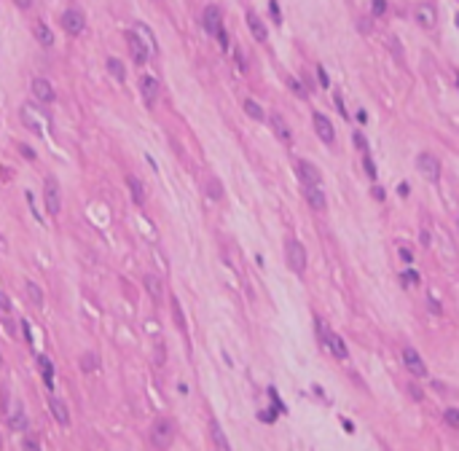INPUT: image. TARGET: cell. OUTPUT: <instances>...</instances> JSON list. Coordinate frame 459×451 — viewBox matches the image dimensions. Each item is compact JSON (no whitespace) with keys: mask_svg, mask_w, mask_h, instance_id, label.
Wrapping results in <instances>:
<instances>
[{"mask_svg":"<svg viewBox=\"0 0 459 451\" xmlns=\"http://www.w3.org/2000/svg\"><path fill=\"white\" fill-rule=\"evenodd\" d=\"M363 167H365V172H368V178L371 180H376V164H374V159L365 153V159H363Z\"/></svg>","mask_w":459,"mask_h":451,"instance_id":"8d00e7d4","label":"cell"},{"mask_svg":"<svg viewBox=\"0 0 459 451\" xmlns=\"http://www.w3.org/2000/svg\"><path fill=\"white\" fill-rule=\"evenodd\" d=\"M398 193H400V196H408V186H405V183H400V188H398Z\"/></svg>","mask_w":459,"mask_h":451,"instance_id":"680465c9","label":"cell"},{"mask_svg":"<svg viewBox=\"0 0 459 451\" xmlns=\"http://www.w3.org/2000/svg\"><path fill=\"white\" fill-rule=\"evenodd\" d=\"M108 70H110V76L116 78V81H126V67L121 59H116V56H108Z\"/></svg>","mask_w":459,"mask_h":451,"instance_id":"d4e9b609","label":"cell"},{"mask_svg":"<svg viewBox=\"0 0 459 451\" xmlns=\"http://www.w3.org/2000/svg\"><path fill=\"white\" fill-rule=\"evenodd\" d=\"M59 25L65 27V32H70V35H81L86 30V16L78 8H67L65 14L59 16Z\"/></svg>","mask_w":459,"mask_h":451,"instance_id":"52a82bcc","label":"cell"},{"mask_svg":"<svg viewBox=\"0 0 459 451\" xmlns=\"http://www.w3.org/2000/svg\"><path fill=\"white\" fill-rule=\"evenodd\" d=\"M403 282H411V285H419V274L414 269H405L403 271Z\"/></svg>","mask_w":459,"mask_h":451,"instance_id":"ee69618b","label":"cell"},{"mask_svg":"<svg viewBox=\"0 0 459 451\" xmlns=\"http://www.w3.org/2000/svg\"><path fill=\"white\" fill-rule=\"evenodd\" d=\"M247 27H250V32H252V38H255V41H266L269 38V32H266V25H263L261 19H258V14L255 11H247Z\"/></svg>","mask_w":459,"mask_h":451,"instance_id":"e0dca14e","label":"cell"},{"mask_svg":"<svg viewBox=\"0 0 459 451\" xmlns=\"http://www.w3.org/2000/svg\"><path fill=\"white\" fill-rule=\"evenodd\" d=\"M207 196L210 199H223V186L217 178H210L207 180Z\"/></svg>","mask_w":459,"mask_h":451,"instance_id":"1f68e13d","label":"cell"},{"mask_svg":"<svg viewBox=\"0 0 459 451\" xmlns=\"http://www.w3.org/2000/svg\"><path fill=\"white\" fill-rule=\"evenodd\" d=\"M457 89H459V78H457Z\"/></svg>","mask_w":459,"mask_h":451,"instance_id":"91938a15","label":"cell"},{"mask_svg":"<svg viewBox=\"0 0 459 451\" xmlns=\"http://www.w3.org/2000/svg\"><path fill=\"white\" fill-rule=\"evenodd\" d=\"M414 16H416V22L422 27H432L435 25V8L430 3H419L416 11H414Z\"/></svg>","mask_w":459,"mask_h":451,"instance_id":"ac0fdd59","label":"cell"},{"mask_svg":"<svg viewBox=\"0 0 459 451\" xmlns=\"http://www.w3.org/2000/svg\"><path fill=\"white\" fill-rule=\"evenodd\" d=\"M210 432H212V443H215V451H231V443H228V438H226V432H223L220 422L212 419Z\"/></svg>","mask_w":459,"mask_h":451,"instance_id":"2e32d148","label":"cell"},{"mask_svg":"<svg viewBox=\"0 0 459 451\" xmlns=\"http://www.w3.org/2000/svg\"><path fill=\"white\" fill-rule=\"evenodd\" d=\"M288 86H290L293 91H296L298 97H306V89H303V86H301V83H298V81H296V78H293V76H288Z\"/></svg>","mask_w":459,"mask_h":451,"instance_id":"b9f144b4","label":"cell"},{"mask_svg":"<svg viewBox=\"0 0 459 451\" xmlns=\"http://www.w3.org/2000/svg\"><path fill=\"white\" fill-rule=\"evenodd\" d=\"M38 365H41V373H43V381H46V387H54V365H51V360L46 355L38 357Z\"/></svg>","mask_w":459,"mask_h":451,"instance_id":"cb8c5ba5","label":"cell"},{"mask_svg":"<svg viewBox=\"0 0 459 451\" xmlns=\"http://www.w3.org/2000/svg\"><path fill=\"white\" fill-rule=\"evenodd\" d=\"M8 427L11 430H16V432H22V430H27V416H25V411H14L11 414V419H8Z\"/></svg>","mask_w":459,"mask_h":451,"instance_id":"4316f807","label":"cell"},{"mask_svg":"<svg viewBox=\"0 0 459 451\" xmlns=\"http://www.w3.org/2000/svg\"><path fill=\"white\" fill-rule=\"evenodd\" d=\"M408 392L414 395V400H422V398H424V395H422V390H419L416 384H408Z\"/></svg>","mask_w":459,"mask_h":451,"instance_id":"681fc988","label":"cell"},{"mask_svg":"<svg viewBox=\"0 0 459 451\" xmlns=\"http://www.w3.org/2000/svg\"><path fill=\"white\" fill-rule=\"evenodd\" d=\"M328 349L333 352V357H338V360H347V355H349V349H347V344H344V339L338 333H333L330 330V339H328Z\"/></svg>","mask_w":459,"mask_h":451,"instance_id":"ffe728a7","label":"cell"},{"mask_svg":"<svg viewBox=\"0 0 459 451\" xmlns=\"http://www.w3.org/2000/svg\"><path fill=\"white\" fill-rule=\"evenodd\" d=\"M32 97H35V100H41V102H54L56 100V91H54V86H51L46 78H35V81H32Z\"/></svg>","mask_w":459,"mask_h":451,"instance_id":"4fadbf2b","label":"cell"},{"mask_svg":"<svg viewBox=\"0 0 459 451\" xmlns=\"http://www.w3.org/2000/svg\"><path fill=\"white\" fill-rule=\"evenodd\" d=\"M156 363H159V365L164 363V344H162V341L156 344Z\"/></svg>","mask_w":459,"mask_h":451,"instance_id":"c3c4849f","label":"cell"},{"mask_svg":"<svg viewBox=\"0 0 459 451\" xmlns=\"http://www.w3.org/2000/svg\"><path fill=\"white\" fill-rule=\"evenodd\" d=\"M25 290H27V295H30L32 304H35V306H43V290L38 288L35 282H27V285H25Z\"/></svg>","mask_w":459,"mask_h":451,"instance_id":"f546056e","label":"cell"},{"mask_svg":"<svg viewBox=\"0 0 459 451\" xmlns=\"http://www.w3.org/2000/svg\"><path fill=\"white\" fill-rule=\"evenodd\" d=\"M49 408H51L54 419L59 422L62 427H67V424H70V411H67V406L62 403V398H54V395H51V398H49Z\"/></svg>","mask_w":459,"mask_h":451,"instance_id":"9a60e30c","label":"cell"},{"mask_svg":"<svg viewBox=\"0 0 459 451\" xmlns=\"http://www.w3.org/2000/svg\"><path fill=\"white\" fill-rule=\"evenodd\" d=\"M269 395H271V403H274V408H277L279 414H285V406H282V400H279V395H277V390H274V387H269Z\"/></svg>","mask_w":459,"mask_h":451,"instance_id":"7bdbcfd3","label":"cell"},{"mask_svg":"<svg viewBox=\"0 0 459 451\" xmlns=\"http://www.w3.org/2000/svg\"><path fill=\"white\" fill-rule=\"evenodd\" d=\"M258 419H261V422H266V424L277 422V408H271V411H258Z\"/></svg>","mask_w":459,"mask_h":451,"instance_id":"74e56055","label":"cell"},{"mask_svg":"<svg viewBox=\"0 0 459 451\" xmlns=\"http://www.w3.org/2000/svg\"><path fill=\"white\" fill-rule=\"evenodd\" d=\"M384 196H387V193H384V188H381V186H374V199L384 202Z\"/></svg>","mask_w":459,"mask_h":451,"instance_id":"816d5d0a","label":"cell"},{"mask_svg":"<svg viewBox=\"0 0 459 451\" xmlns=\"http://www.w3.org/2000/svg\"><path fill=\"white\" fill-rule=\"evenodd\" d=\"M142 282H145V290L153 295V301H162V282H159L156 274H145Z\"/></svg>","mask_w":459,"mask_h":451,"instance_id":"603a6c76","label":"cell"},{"mask_svg":"<svg viewBox=\"0 0 459 451\" xmlns=\"http://www.w3.org/2000/svg\"><path fill=\"white\" fill-rule=\"evenodd\" d=\"M336 107H338V113H341L344 118H347V105H344V100H341V94H336Z\"/></svg>","mask_w":459,"mask_h":451,"instance_id":"7dc6e473","label":"cell"},{"mask_svg":"<svg viewBox=\"0 0 459 451\" xmlns=\"http://www.w3.org/2000/svg\"><path fill=\"white\" fill-rule=\"evenodd\" d=\"M217 41H220V49H228V35H226V30H220V35H217Z\"/></svg>","mask_w":459,"mask_h":451,"instance_id":"f5cc1de1","label":"cell"},{"mask_svg":"<svg viewBox=\"0 0 459 451\" xmlns=\"http://www.w3.org/2000/svg\"><path fill=\"white\" fill-rule=\"evenodd\" d=\"M317 81H320V86H323V89H328V86H330V78H328V73H325V67H323V65L317 67Z\"/></svg>","mask_w":459,"mask_h":451,"instance_id":"60d3db41","label":"cell"},{"mask_svg":"<svg viewBox=\"0 0 459 451\" xmlns=\"http://www.w3.org/2000/svg\"><path fill=\"white\" fill-rule=\"evenodd\" d=\"M457 27H459V16H457Z\"/></svg>","mask_w":459,"mask_h":451,"instance_id":"94428289","label":"cell"},{"mask_svg":"<svg viewBox=\"0 0 459 451\" xmlns=\"http://www.w3.org/2000/svg\"><path fill=\"white\" fill-rule=\"evenodd\" d=\"M148 438H151V443L156 449H169L172 441H175V422L169 419V416H159L156 422L151 424V432H148Z\"/></svg>","mask_w":459,"mask_h":451,"instance_id":"7a4b0ae2","label":"cell"},{"mask_svg":"<svg viewBox=\"0 0 459 451\" xmlns=\"http://www.w3.org/2000/svg\"><path fill=\"white\" fill-rule=\"evenodd\" d=\"M35 38H38V43H41V46H51V43H54V35H51V30L46 25H38L35 27Z\"/></svg>","mask_w":459,"mask_h":451,"instance_id":"4dcf8cb0","label":"cell"},{"mask_svg":"<svg viewBox=\"0 0 459 451\" xmlns=\"http://www.w3.org/2000/svg\"><path fill=\"white\" fill-rule=\"evenodd\" d=\"M135 30L140 32V38H142V41L148 43V49H151V54H156V51H159V46H156V38H153V32L148 30L145 25H135Z\"/></svg>","mask_w":459,"mask_h":451,"instance_id":"83f0119b","label":"cell"},{"mask_svg":"<svg viewBox=\"0 0 459 451\" xmlns=\"http://www.w3.org/2000/svg\"><path fill=\"white\" fill-rule=\"evenodd\" d=\"M14 3L19 5V8H30V5H32V0H14Z\"/></svg>","mask_w":459,"mask_h":451,"instance_id":"6f0895ef","label":"cell"},{"mask_svg":"<svg viewBox=\"0 0 459 451\" xmlns=\"http://www.w3.org/2000/svg\"><path fill=\"white\" fill-rule=\"evenodd\" d=\"M97 368H100V357H97V352H86V355L81 357V371L94 373Z\"/></svg>","mask_w":459,"mask_h":451,"instance_id":"484cf974","label":"cell"},{"mask_svg":"<svg viewBox=\"0 0 459 451\" xmlns=\"http://www.w3.org/2000/svg\"><path fill=\"white\" fill-rule=\"evenodd\" d=\"M354 121H360V124H365V121H368V113H365V110H360V113H357V116H354Z\"/></svg>","mask_w":459,"mask_h":451,"instance_id":"9f6ffc18","label":"cell"},{"mask_svg":"<svg viewBox=\"0 0 459 451\" xmlns=\"http://www.w3.org/2000/svg\"><path fill=\"white\" fill-rule=\"evenodd\" d=\"M301 193L312 210H325V204H328V199L323 193V186H301Z\"/></svg>","mask_w":459,"mask_h":451,"instance_id":"8fae6325","label":"cell"},{"mask_svg":"<svg viewBox=\"0 0 459 451\" xmlns=\"http://www.w3.org/2000/svg\"><path fill=\"white\" fill-rule=\"evenodd\" d=\"M204 27H207L210 35H220V30H223V25H220V8H215V5L204 8Z\"/></svg>","mask_w":459,"mask_h":451,"instance_id":"5bb4252c","label":"cell"},{"mask_svg":"<svg viewBox=\"0 0 459 451\" xmlns=\"http://www.w3.org/2000/svg\"><path fill=\"white\" fill-rule=\"evenodd\" d=\"M140 91H142V97H145V105L148 107L156 105V100H159V81H156V76H142L140 78Z\"/></svg>","mask_w":459,"mask_h":451,"instance_id":"7c38bea8","label":"cell"},{"mask_svg":"<svg viewBox=\"0 0 459 451\" xmlns=\"http://www.w3.org/2000/svg\"><path fill=\"white\" fill-rule=\"evenodd\" d=\"M285 261H288V269L293 274H303V269H306V250L296 237H288V242H285Z\"/></svg>","mask_w":459,"mask_h":451,"instance_id":"3957f363","label":"cell"},{"mask_svg":"<svg viewBox=\"0 0 459 451\" xmlns=\"http://www.w3.org/2000/svg\"><path fill=\"white\" fill-rule=\"evenodd\" d=\"M457 226H459V220H457Z\"/></svg>","mask_w":459,"mask_h":451,"instance_id":"6125c7cd","label":"cell"},{"mask_svg":"<svg viewBox=\"0 0 459 451\" xmlns=\"http://www.w3.org/2000/svg\"><path fill=\"white\" fill-rule=\"evenodd\" d=\"M352 140H354V145H357L360 151H365V137H363V132H354Z\"/></svg>","mask_w":459,"mask_h":451,"instance_id":"f6af8a7d","label":"cell"},{"mask_svg":"<svg viewBox=\"0 0 459 451\" xmlns=\"http://www.w3.org/2000/svg\"><path fill=\"white\" fill-rule=\"evenodd\" d=\"M443 419L449 427H459V408H446L443 411Z\"/></svg>","mask_w":459,"mask_h":451,"instance_id":"e575fe53","label":"cell"},{"mask_svg":"<svg viewBox=\"0 0 459 451\" xmlns=\"http://www.w3.org/2000/svg\"><path fill=\"white\" fill-rule=\"evenodd\" d=\"M126 43H129L132 54H135V62H140V65L148 59V56H153L151 49H148V43L140 38V32H137V30H126Z\"/></svg>","mask_w":459,"mask_h":451,"instance_id":"9c48e42d","label":"cell"},{"mask_svg":"<svg viewBox=\"0 0 459 451\" xmlns=\"http://www.w3.org/2000/svg\"><path fill=\"white\" fill-rule=\"evenodd\" d=\"M416 167H419V172H422L430 183H438L440 180V161L432 156V153H419Z\"/></svg>","mask_w":459,"mask_h":451,"instance_id":"ba28073f","label":"cell"},{"mask_svg":"<svg viewBox=\"0 0 459 451\" xmlns=\"http://www.w3.org/2000/svg\"><path fill=\"white\" fill-rule=\"evenodd\" d=\"M271 129H274V134H277L285 145H290V142H293V134H290L288 124H285V118L279 116V113H274V116H271Z\"/></svg>","mask_w":459,"mask_h":451,"instance_id":"d6986e66","label":"cell"},{"mask_svg":"<svg viewBox=\"0 0 459 451\" xmlns=\"http://www.w3.org/2000/svg\"><path fill=\"white\" fill-rule=\"evenodd\" d=\"M400 258H403L405 264H411V261H414V253H411V250H405V244H400Z\"/></svg>","mask_w":459,"mask_h":451,"instance_id":"bcb514c9","label":"cell"},{"mask_svg":"<svg viewBox=\"0 0 459 451\" xmlns=\"http://www.w3.org/2000/svg\"><path fill=\"white\" fill-rule=\"evenodd\" d=\"M427 306H430V309L435 312V315H440V304H438V301H435V298H430V295H427Z\"/></svg>","mask_w":459,"mask_h":451,"instance_id":"f907efd6","label":"cell"},{"mask_svg":"<svg viewBox=\"0 0 459 451\" xmlns=\"http://www.w3.org/2000/svg\"><path fill=\"white\" fill-rule=\"evenodd\" d=\"M371 8H374V16H384L387 14V0H374Z\"/></svg>","mask_w":459,"mask_h":451,"instance_id":"ab89813d","label":"cell"},{"mask_svg":"<svg viewBox=\"0 0 459 451\" xmlns=\"http://www.w3.org/2000/svg\"><path fill=\"white\" fill-rule=\"evenodd\" d=\"M387 46H389V49H392V56H395V59H403V46H400V41H398V38H395V35H389L387 38Z\"/></svg>","mask_w":459,"mask_h":451,"instance_id":"836d02e7","label":"cell"},{"mask_svg":"<svg viewBox=\"0 0 459 451\" xmlns=\"http://www.w3.org/2000/svg\"><path fill=\"white\" fill-rule=\"evenodd\" d=\"M317 339L323 346H328V339H330V328L323 322V319H317Z\"/></svg>","mask_w":459,"mask_h":451,"instance_id":"d6a6232c","label":"cell"},{"mask_svg":"<svg viewBox=\"0 0 459 451\" xmlns=\"http://www.w3.org/2000/svg\"><path fill=\"white\" fill-rule=\"evenodd\" d=\"M0 301H3V312H5V315H8V312H11V301H8V295H0Z\"/></svg>","mask_w":459,"mask_h":451,"instance_id":"11a10c76","label":"cell"},{"mask_svg":"<svg viewBox=\"0 0 459 451\" xmlns=\"http://www.w3.org/2000/svg\"><path fill=\"white\" fill-rule=\"evenodd\" d=\"M403 365L408 368L411 376H416V379H427V376H430V371H427V365H424L422 355H419L414 346H405V349H403Z\"/></svg>","mask_w":459,"mask_h":451,"instance_id":"8992f818","label":"cell"},{"mask_svg":"<svg viewBox=\"0 0 459 451\" xmlns=\"http://www.w3.org/2000/svg\"><path fill=\"white\" fill-rule=\"evenodd\" d=\"M126 186H129V191H132V202H135L137 207H142V204H145V191H142V183L137 180V178H129V180H126Z\"/></svg>","mask_w":459,"mask_h":451,"instance_id":"7402d4cb","label":"cell"},{"mask_svg":"<svg viewBox=\"0 0 459 451\" xmlns=\"http://www.w3.org/2000/svg\"><path fill=\"white\" fill-rule=\"evenodd\" d=\"M269 14H271V19L277 22V25H282V11H279L277 0H269Z\"/></svg>","mask_w":459,"mask_h":451,"instance_id":"d590c367","label":"cell"},{"mask_svg":"<svg viewBox=\"0 0 459 451\" xmlns=\"http://www.w3.org/2000/svg\"><path fill=\"white\" fill-rule=\"evenodd\" d=\"M244 113H247L250 118H255V121H263V107L258 105L255 100H250V97L244 100Z\"/></svg>","mask_w":459,"mask_h":451,"instance_id":"f1b7e54d","label":"cell"},{"mask_svg":"<svg viewBox=\"0 0 459 451\" xmlns=\"http://www.w3.org/2000/svg\"><path fill=\"white\" fill-rule=\"evenodd\" d=\"M19 151H22V153H25V156H27V159H35V151H32V148H30V145H22V148H19Z\"/></svg>","mask_w":459,"mask_h":451,"instance_id":"db71d44e","label":"cell"},{"mask_svg":"<svg viewBox=\"0 0 459 451\" xmlns=\"http://www.w3.org/2000/svg\"><path fill=\"white\" fill-rule=\"evenodd\" d=\"M19 118H22V124H25L27 129H32L35 134H49L51 132V118L38 110L35 105H30V102H25V105L19 107Z\"/></svg>","mask_w":459,"mask_h":451,"instance_id":"6da1fadb","label":"cell"},{"mask_svg":"<svg viewBox=\"0 0 459 451\" xmlns=\"http://www.w3.org/2000/svg\"><path fill=\"white\" fill-rule=\"evenodd\" d=\"M169 304H172V317H175V325H177V330H180L183 336L188 333V325H186V317H183V306H180V298L177 295H172L169 298Z\"/></svg>","mask_w":459,"mask_h":451,"instance_id":"44dd1931","label":"cell"},{"mask_svg":"<svg viewBox=\"0 0 459 451\" xmlns=\"http://www.w3.org/2000/svg\"><path fill=\"white\" fill-rule=\"evenodd\" d=\"M312 121H314V132H317L320 140L328 142V145H333V140H336V129H333V124H330V118L325 116V113H314Z\"/></svg>","mask_w":459,"mask_h":451,"instance_id":"30bf717a","label":"cell"},{"mask_svg":"<svg viewBox=\"0 0 459 451\" xmlns=\"http://www.w3.org/2000/svg\"><path fill=\"white\" fill-rule=\"evenodd\" d=\"M22 449H25V451H41V446H38V438L27 435L25 441H22Z\"/></svg>","mask_w":459,"mask_h":451,"instance_id":"f35d334b","label":"cell"},{"mask_svg":"<svg viewBox=\"0 0 459 451\" xmlns=\"http://www.w3.org/2000/svg\"><path fill=\"white\" fill-rule=\"evenodd\" d=\"M43 204H46V210H49V215H54V218L62 212V191H59V183H56V178H46Z\"/></svg>","mask_w":459,"mask_h":451,"instance_id":"277c9868","label":"cell"},{"mask_svg":"<svg viewBox=\"0 0 459 451\" xmlns=\"http://www.w3.org/2000/svg\"><path fill=\"white\" fill-rule=\"evenodd\" d=\"M296 175L301 180V186H323V172L312 161H306V159H298L296 161Z\"/></svg>","mask_w":459,"mask_h":451,"instance_id":"5b68a950","label":"cell"}]
</instances>
